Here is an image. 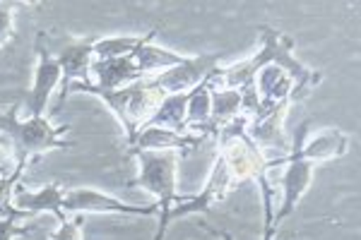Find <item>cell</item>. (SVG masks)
<instances>
[{
    "instance_id": "603a6c76",
    "label": "cell",
    "mask_w": 361,
    "mask_h": 240,
    "mask_svg": "<svg viewBox=\"0 0 361 240\" xmlns=\"http://www.w3.org/2000/svg\"><path fill=\"white\" fill-rule=\"evenodd\" d=\"M22 219H29V214L25 212H20V209H10L8 214H3L0 216V240H15V238H25L29 236V233L34 231V224H27V226H22L20 221Z\"/></svg>"
},
{
    "instance_id": "5b68a950",
    "label": "cell",
    "mask_w": 361,
    "mask_h": 240,
    "mask_svg": "<svg viewBox=\"0 0 361 240\" xmlns=\"http://www.w3.org/2000/svg\"><path fill=\"white\" fill-rule=\"evenodd\" d=\"M70 91H87L102 99L123 125L128 144L133 142L140 127L157 113L159 103L166 96L159 89H149L145 82H135V84L121 87V89H99V87H94V82H78V87H70Z\"/></svg>"
},
{
    "instance_id": "d6986e66",
    "label": "cell",
    "mask_w": 361,
    "mask_h": 240,
    "mask_svg": "<svg viewBox=\"0 0 361 240\" xmlns=\"http://www.w3.org/2000/svg\"><path fill=\"white\" fill-rule=\"evenodd\" d=\"M255 91H258L260 101H265V103L284 101V99L292 101L294 82L282 68L265 65L258 70V75H255Z\"/></svg>"
},
{
    "instance_id": "277c9868",
    "label": "cell",
    "mask_w": 361,
    "mask_h": 240,
    "mask_svg": "<svg viewBox=\"0 0 361 240\" xmlns=\"http://www.w3.org/2000/svg\"><path fill=\"white\" fill-rule=\"evenodd\" d=\"M248 118L246 115H236L231 122L214 134L217 139V156L224 161L226 171H229L231 180L238 183H246V180L265 178L270 168H275L272 156H267V151H263L253 139L246 134Z\"/></svg>"
},
{
    "instance_id": "8992f818",
    "label": "cell",
    "mask_w": 361,
    "mask_h": 240,
    "mask_svg": "<svg viewBox=\"0 0 361 240\" xmlns=\"http://www.w3.org/2000/svg\"><path fill=\"white\" fill-rule=\"evenodd\" d=\"M46 46L61 65V84H58L61 94H58V106L54 108L56 113L68 99L73 82H92L90 68L94 61V39H51L46 34Z\"/></svg>"
},
{
    "instance_id": "d4e9b609",
    "label": "cell",
    "mask_w": 361,
    "mask_h": 240,
    "mask_svg": "<svg viewBox=\"0 0 361 240\" xmlns=\"http://www.w3.org/2000/svg\"><path fill=\"white\" fill-rule=\"evenodd\" d=\"M82 226H85V216L78 214L73 219L63 221L61 228L49 236V240H82Z\"/></svg>"
},
{
    "instance_id": "ac0fdd59",
    "label": "cell",
    "mask_w": 361,
    "mask_h": 240,
    "mask_svg": "<svg viewBox=\"0 0 361 240\" xmlns=\"http://www.w3.org/2000/svg\"><path fill=\"white\" fill-rule=\"evenodd\" d=\"M214 84H217V82H214ZM214 84H212V89H209V130H212V137L222 130L226 122H231L236 115H241V91L217 89Z\"/></svg>"
},
{
    "instance_id": "cb8c5ba5",
    "label": "cell",
    "mask_w": 361,
    "mask_h": 240,
    "mask_svg": "<svg viewBox=\"0 0 361 240\" xmlns=\"http://www.w3.org/2000/svg\"><path fill=\"white\" fill-rule=\"evenodd\" d=\"M22 3H0V49L15 37V13Z\"/></svg>"
},
{
    "instance_id": "30bf717a",
    "label": "cell",
    "mask_w": 361,
    "mask_h": 240,
    "mask_svg": "<svg viewBox=\"0 0 361 240\" xmlns=\"http://www.w3.org/2000/svg\"><path fill=\"white\" fill-rule=\"evenodd\" d=\"M308 134V120L301 122L294 132V144H292V154H296L299 159L313 161V163H323V161H335L349 151V134H345L337 127H325L311 137Z\"/></svg>"
},
{
    "instance_id": "5bb4252c",
    "label": "cell",
    "mask_w": 361,
    "mask_h": 240,
    "mask_svg": "<svg viewBox=\"0 0 361 240\" xmlns=\"http://www.w3.org/2000/svg\"><path fill=\"white\" fill-rule=\"evenodd\" d=\"M205 134H193V132H173L169 127L159 125H142L135 132L133 142L128 144V149L133 151H176V154L185 156L190 149L200 147L205 142Z\"/></svg>"
},
{
    "instance_id": "44dd1931",
    "label": "cell",
    "mask_w": 361,
    "mask_h": 240,
    "mask_svg": "<svg viewBox=\"0 0 361 240\" xmlns=\"http://www.w3.org/2000/svg\"><path fill=\"white\" fill-rule=\"evenodd\" d=\"M188 99H190V91L166 94L164 101L157 108V113L145 122V125H159V127H169V130H173V132H185V108H188Z\"/></svg>"
},
{
    "instance_id": "ffe728a7",
    "label": "cell",
    "mask_w": 361,
    "mask_h": 240,
    "mask_svg": "<svg viewBox=\"0 0 361 240\" xmlns=\"http://www.w3.org/2000/svg\"><path fill=\"white\" fill-rule=\"evenodd\" d=\"M133 61H135V65L140 72L145 75V80H147L149 72H164V70L173 68V65H180V63L185 61L188 56H180V53H173V51L169 49H161V46H154L152 41L149 44H142L140 49L133 51Z\"/></svg>"
},
{
    "instance_id": "4316f807",
    "label": "cell",
    "mask_w": 361,
    "mask_h": 240,
    "mask_svg": "<svg viewBox=\"0 0 361 240\" xmlns=\"http://www.w3.org/2000/svg\"><path fill=\"white\" fill-rule=\"evenodd\" d=\"M200 226L205 228V231H209V233H212L214 238H222V240H234V236H231V233H226V231H214V228H209V226L205 224V221H202Z\"/></svg>"
},
{
    "instance_id": "484cf974",
    "label": "cell",
    "mask_w": 361,
    "mask_h": 240,
    "mask_svg": "<svg viewBox=\"0 0 361 240\" xmlns=\"http://www.w3.org/2000/svg\"><path fill=\"white\" fill-rule=\"evenodd\" d=\"M15 166H17V163L13 159V154H10V149L0 144V178H5V175L13 173Z\"/></svg>"
},
{
    "instance_id": "6da1fadb",
    "label": "cell",
    "mask_w": 361,
    "mask_h": 240,
    "mask_svg": "<svg viewBox=\"0 0 361 240\" xmlns=\"http://www.w3.org/2000/svg\"><path fill=\"white\" fill-rule=\"evenodd\" d=\"M258 29H260V51L253 58H246V61L219 70V82H222V87L224 89L241 91V89H246V87L255 84V75H258L260 68L275 65V68H282L294 82L292 103L306 101L308 94L320 84L323 75L313 68H306L301 61H296L292 37H287V34H282L279 29L270 25H260Z\"/></svg>"
},
{
    "instance_id": "3957f363",
    "label": "cell",
    "mask_w": 361,
    "mask_h": 240,
    "mask_svg": "<svg viewBox=\"0 0 361 240\" xmlns=\"http://www.w3.org/2000/svg\"><path fill=\"white\" fill-rule=\"evenodd\" d=\"M128 156L137 159L140 173L137 178L128 180V190H147L157 197V207H159V228L154 233V240H164L169 228V209L173 204H180L188 200V195H178L176 190V168L178 156L176 151H133L128 149Z\"/></svg>"
},
{
    "instance_id": "2e32d148",
    "label": "cell",
    "mask_w": 361,
    "mask_h": 240,
    "mask_svg": "<svg viewBox=\"0 0 361 240\" xmlns=\"http://www.w3.org/2000/svg\"><path fill=\"white\" fill-rule=\"evenodd\" d=\"M90 75H94L99 89H121V87L135 84L142 82L145 75L140 72L133 56L121 58H102V61H92Z\"/></svg>"
},
{
    "instance_id": "ba28073f",
    "label": "cell",
    "mask_w": 361,
    "mask_h": 240,
    "mask_svg": "<svg viewBox=\"0 0 361 240\" xmlns=\"http://www.w3.org/2000/svg\"><path fill=\"white\" fill-rule=\"evenodd\" d=\"M289 108H292L289 99L275 101V103L260 101L258 113H255L253 118H248L246 134L263 151L277 147V149H282L284 154H289L292 144L287 142V134H284V118H287Z\"/></svg>"
},
{
    "instance_id": "8fae6325",
    "label": "cell",
    "mask_w": 361,
    "mask_h": 240,
    "mask_svg": "<svg viewBox=\"0 0 361 240\" xmlns=\"http://www.w3.org/2000/svg\"><path fill=\"white\" fill-rule=\"evenodd\" d=\"M282 163H287V171L282 175V204H279V212L272 216V228H277L289 219L296 207H299L301 197L308 192V187L313 185V173H316V163L313 161H306V159H299L296 154H284L279 156Z\"/></svg>"
},
{
    "instance_id": "9c48e42d",
    "label": "cell",
    "mask_w": 361,
    "mask_h": 240,
    "mask_svg": "<svg viewBox=\"0 0 361 240\" xmlns=\"http://www.w3.org/2000/svg\"><path fill=\"white\" fill-rule=\"evenodd\" d=\"M217 63H219V53H200L193 58H185L180 65H173L164 70V72L154 75V77H147L142 82L149 89H159L164 94L190 91L193 87L200 84L214 68H219Z\"/></svg>"
},
{
    "instance_id": "e0dca14e",
    "label": "cell",
    "mask_w": 361,
    "mask_h": 240,
    "mask_svg": "<svg viewBox=\"0 0 361 240\" xmlns=\"http://www.w3.org/2000/svg\"><path fill=\"white\" fill-rule=\"evenodd\" d=\"M217 77L219 68H214L200 84L190 89L188 108H185V130H190L193 134L212 137V130H209V89H212Z\"/></svg>"
},
{
    "instance_id": "9a60e30c",
    "label": "cell",
    "mask_w": 361,
    "mask_h": 240,
    "mask_svg": "<svg viewBox=\"0 0 361 240\" xmlns=\"http://www.w3.org/2000/svg\"><path fill=\"white\" fill-rule=\"evenodd\" d=\"M63 195H66V187H63L61 180H54V183H49L44 190H37V192L27 190L22 183H17L13 190V207L29 216H34L39 212H51V214H56V219L63 224V221H68V214L63 212V207H61Z\"/></svg>"
},
{
    "instance_id": "52a82bcc",
    "label": "cell",
    "mask_w": 361,
    "mask_h": 240,
    "mask_svg": "<svg viewBox=\"0 0 361 240\" xmlns=\"http://www.w3.org/2000/svg\"><path fill=\"white\" fill-rule=\"evenodd\" d=\"M66 214H128V216H154L159 212L157 204H128L116 197L99 192L94 187H70L61 202Z\"/></svg>"
},
{
    "instance_id": "7a4b0ae2",
    "label": "cell",
    "mask_w": 361,
    "mask_h": 240,
    "mask_svg": "<svg viewBox=\"0 0 361 240\" xmlns=\"http://www.w3.org/2000/svg\"><path fill=\"white\" fill-rule=\"evenodd\" d=\"M70 125H51L49 118L20 120V103L0 110V144L10 149L15 163H29V159L54 149H73L75 142L63 139Z\"/></svg>"
},
{
    "instance_id": "4fadbf2b",
    "label": "cell",
    "mask_w": 361,
    "mask_h": 240,
    "mask_svg": "<svg viewBox=\"0 0 361 240\" xmlns=\"http://www.w3.org/2000/svg\"><path fill=\"white\" fill-rule=\"evenodd\" d=\"M61 84V65L56 58L51 56L49 46H46V34H37V70H34V84L27 99L29 118H42L46 106H49L51 94Z\"/></svg>"
},
{
    "instance_id": "7402d4cb",
    "label": "cell",
    "mask_w": 361,
    "mask_h": 240,
    "mask_svg": "<svg viewBox=\"0 0 361 240\" xmlns=\"http://www.w3.org/2000/svg\"><path fill=\"white\" fill-rule=\"evenodd\" d=\"M164 27V22L154 25L147 34L142 37H106V39H94V61H102V58H121V56H130L133 51L140 49L142 44H149L159 29Z\"/></svg>"
},
{
    "instance_id": "7c38bea8",
    "label": "cell",
    "mask_w": 361,
    "mask_h": 240,
    "mask_svg": "<svg viewBox=\"0 0 361 240\" xmlns=\"http://www.w3.org/2000/svg\"><path fill=\"white\" fill-rule=\"evenodd\" d=\"M236 183L231 180L229 171H226L224 161L214 154V161H212V168H209V175L205 180V187L200 190V195H188V200L180 202V204H173L169 209V224L173 219H183V216H190V214H209L214 202H222L226 197V192L231 190Z\"/></svg>"
}]
</instances>
